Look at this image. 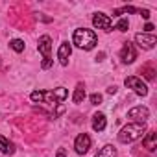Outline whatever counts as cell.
Returning <instances> with one entry per match:
<instances>
[{
	"label": "cell",
	"instance_id": "1",
	"mask_svg": "<svg viewBox=\"0 0 157 157\" xmlns=\"http://www.w3.org/2000/svg\"><path fill=\"white\" fill-rule=\"evenodd\" d=\"M74 44L78 48H82V50H93L94 44L98 43L96 39V33L93 30H87V28H80V30H76L74 32V37H72Z\"/></svg>",
	"mask_w": 157,
	"mask_h": 157
},
{
	"label": "cell",
	"instance_id": "2",
	"mask_svg": "<svg viewBox=\"0 0 157 157\" xmlns=\"http://www.w3.org/2000/svg\"><path fill=\"white\" fill-rule=\"evenodd\" d=\"M146 131V124L144 122H131L128 126H124L118 133V140L122 144H128V142H133L137 140L139 137H142V133Z\"/></svg>",
	"mask_w": 157,
	"mask_h": 157
},
{
	"label": "cell",
	"instance_id": "3",
	"mask_svg": "<svg viewBox=\"0 0 157 157\" xmlns=\"http://www.w3.org/2000/svg\"><path fill=\"white\" fill-rule=\"evenodd\" d=\"M67 96H68L67 89H65V87H57V89H54V91L43 93V102H46V104H61Z\"/></svg>",
	"mask_w": 157,
	"mask_h": 157
},
{
	"label": "cell",
	"instance_id": "4",
	"mask_svg": "<svg viewBox=\"0 0 157 157\" xmlns=\"http://www.w3.org/2000/svg\"><path fill=\"white\" fill-rule=\"evenodd\" d=\"M126 87H129V89H133L139 96H146L148 94V87L142 83V80L140 78H137V76H129V78H126Z\"/></svg>",
	"mask_w": 157,
	"mask_h": 157
},
{
	"label": "cell",
	"instance_id": "5",
	"mask_svg": "<svg viewBox=\"0 0 157 157\" xmlns=\"http://www.w3.org/2000/svg\"><path fill=\"white\" fill-rule=\"evenodd\" d=\"M74 148H76V153H80V155L87 153V151H89V148H91V137H89L87 133H80V135L76 137Z\"/></svg>",
	"mask_w": 157,
	"mask_h": 157
},
{
	"label": "cell",
	"instance_id": "6",
	"mask_svg": "<svg viewBox=\"0 0 157 157\" xmlns=\"http://www.w3.org/2000/svg\"><path fill=\"white\" fill-rule=\"evenodd\" d=\"M135 41L140 48H146V50H151L153 44L157 43V37L153 33H137L135 35Z\"/></svg>",
	"mask_w": 157,
	"mask_h": 157
},
{
	"label": "cell",
	"instance_id": "7",
	"mask_svg": "<svg viewBox=\"0 0 157 157\" xmlns=\"http://www.w3.org/2000/svg\"><path fill=\"white\" fill-rule=\"evenodd\" d=\"M93 24H94L98 30H104V32H111V28H113L111 19H109L107 15H104V13H94V17H93Z\"/></svg>",
	"mask_w": 157,
	"mask_h": 157
},
{
	"label": "cell",
	"instance_id": "8",
	"mask_svg": "<svg viewBox=\"0 0 157 157\" xmlns=\"http://www.w3.org/2000/svg\"><path fill=\"white\" fill-rule=\"evenodd\" d=\"M120 59L124 61V63H133L135 59H137V50H135V46L128 41V43H124V46H122V50H120Z\"/></svg>",
	"mask_w": 157,
	"mask_h": 157
},
{
	"label": "cell",
	"instance_id": "9",
	"mask_svg": "<svg viewBox=\"0 0 157 157\" xmlns=\"http://www.w3.org/2000/svg\"><path fill=\"white\" fill-rule=\"evenodd\" d=\"M128 118H135L139 122H146V118H150V109L142 107V105H137V107L128 111Z\"/></svg>",
	"mask_w": 157,
	"mask_h": 157
},
{
	"label": "cell",
	"instance_id": "10",
	"mask_svg": "<svg viewBox=\"0 0 157 157\" xmlns=\"http://www.w3.org/2000/svg\"><path fill=\"white\" fill-rule=\"evenodd\" d=\"M70 54H72L70 44H68V43H63V44L59 46V50H57V59H59V63H61L63 67L68 65V57H70Z\"/></svg>",
	"mask_w": 157,
	"mask_h": 157
},
{
	"label": "cell",
	"instance_id": "11",
	"mask_svg": "<svg viewBox=\"0 0 157 157\" xmlns=\"http://www.w3.org/2000/svg\"><path fill=\"white\" fill-rule=\"evenodd\" d=\"M50 50H52V39H50L48 35H43V37L39 39V52L43 54L44 59L50 57Z\"/></svg>",
	"mask_w": 157,
	"mask_h": 157
},
{
	"label": "cell",
	"instance_id": "12",
	"mask_svg": "<svg viewBox=\"0 0 157 157\" xmlns=\"http://www.w3.org/2000/svg\"><path fill=\"white\" fill-rule=\"evenodd\" d=\"M142 146H144L148 151H153V150L157 148V133H155L153 129L146 133V137L142 139Z\"/></svg>",
	"mask_w": 157,
	"mask_h": 157
},
{
	"label": "cell",
	"instance_id": "13",
	"mask_svg": "<svg viewBox=\"0 0 157 157\" xmlns=\"http://www.w3.org/2000/svg\"><path fill=\"white\" fill-rule=\"evenodd\" d=\"M105 124H107V122H105V115H104V113H96V115L93 117V129H94V131H98V133L104 131V129H105Z\"/></svg>",
	"mask_w": 157,
	"mask_h": 157
},
{
	"label": "cell",
	"instance_id": "14",
	"mask_svg": "<svg viewBox=\"0 0 157 157\" xmlns=\"http://www.w3.org/2000/svg\"><path fill=\"white\" fill-rule=\"evenodd\" d=\"M0 151L6 153V155H13V153H15V146H13V142H10L4 135H0Z\"/></svg>",
	"mask_w": 157,
	"mask_h": 157
},
{
	"label": "cell",
	"instance_id": "15",
	"mask_svg": "<svg viewBox=\"0 0 157 157\" xmlns=\"http://www.w3.org/2000/svg\"><path fill=\"white\" fill-rule=\"evenodd\" d=\"M83 98H85V85H83V83H78V85H76V91H74L72 100H74V104H82V102H83Z\"/></svg>",
	"mask_w": 157,
	"mask_h": 157
},
{
	"label": "cell",
	"instance_id": "16",
	"mask_svg": "<svg viewBox=\"0 0 157 157\" xmlns=\"http://www.w3.org/2000/svg\"><path fill=\"white\" fill-rule=\"evenodd\" d=\"M94 157H117V150H115V146H111V144H107V146H104Z\"/></svg>",
	"mask_w": 157,
	"mask_h": 157
},
{
	"label": "cell",
	"instance_id": "17",
	"mask_svg": "<svg viewBox=\"0 0 157 157\" xmlns=\"http://www.w3.org/2000/svg\"><path fill=\"white\" fill-rule=\"evenodd\" d=\"M140 74L146 78V80H150V82L155 80V68H153L151 65H142V67H140Z\"/></svg>",
	"mask_w": 157,
	"mask_h": 157
},
{
	"label": "cell",
	"instance_id": "18",
	"mask_svg": "<svg viewBox=\"0 0 157 157\" xmlns=\"http://www.w3.org/2000/svg\"><path fill=\"white\" fill-rule=\"evenodd\" d=\"M10 46H11L15 52H24V41H21V39H13V41L10 43Z\"/></svg>",
	"mask_w": 157,
	"mask_h": 157
},
{
	"label": "cell",
	"instance_id": "19",
	"mask_svg": "<svg viewBox=\"0 0 157 157\" xmlns=\"http://www.w3.org/2000/svg\"><path fill=\"white\" fill-rule=\"evenodd\" d=\"M128 28H129V22L126 19H120L117 22V26H115V30H118V32H128Z\"/></svg>",
	"mask_w": 157,
	"mask_h": 157
},
{
	"label": "cell",
	"instance_id": "20",
	"mask_svg": "<svg viewBox=\"0 0 157 157\" xmlns=\"http://www.w3.org/2000/svg\"><path fill=\"white\" fill-rule=\"evenodd\" d=\"M102 100H104V98H102V94H100V93H94V94H91V104H93V105H98V104H102Z\"/></svg>",
	"mask_w": 157,
	"mask_h": 157
},
{
	"label": "cell",
	"instance_id": "21",
	"mask_svg": "<svg viewBox=\"0 0 157 157\" xmlns=\"http://www.w3.org/2000/svg\"><path fill=\"white\" fill-rule=\"evenodd\" d=\"M30 98H32L33 102H43V93H41V91H33Z\"/></svg>",
	"mask_w": 157,
	"mask_h": 157
},
{
	"label": "cell",
	"instance_id": "22",
	"mask_svg": "<svg viewBox=\"0 0 157 157\" xmlns=\"http://www.w3.org/2000/svg\"><path fill=\"white\" fill-rule=\"evenodd\" d=\"M50 67H52V59H50V57L41 63V68H43V70H46V68H50Z\"/></svg>",
	"mask_w": 157,
	"mask_h": 157
},
{
	"label": "cell",
	"instance_id": "23",
	"mask_svg": "<svg viewBox=\"0 0 157 157\" xmlns=\"http://www.w3.org/2000/svg\"><path fill=\"white\" fill-rule=\"evenodd\" d=\"M65 109H67V107H65L63 104H59V105H57V109H56V113H54V117H59L61 113H65Z\"/></svg>",
	"mask_w": 157,
	"mask_h": 157
},
{
	"label": "cell",
	"instance_id": "24",
	"mask_svg": "<svg viewBox=\"0 0 157 157\" xmlns=\"http://www.w3.org/2000/svg\"><path fill=\"white\" fill-rule=\"evenodd\" d=\"M56 157H67V150L65 148H59L57 153H56Z\"/></svg>",
	"mask_w": 157,
	"mask_h": 157
},
{
	"label": "cell",
	"instance_id": "25",
	"mask_svg": "<svg viewBox=\"0 0 157 157\" xmlns=\"http://www.w3.org/2000/svg\"><path fill=\"white\" fill-rule=\"evenodd\" d=\"M144 30H146L148 33H153V24H146V26H144Z\"/></svg>",
	"mask_w": 157,
	"mask_h": 157
},
{
	"label": "cell",
	"instance_id": "26",
	"mask_svg": "<svg viewBox=\"0 0 157 157\" xmlns=\"http://www.w3.org/2000/svg\"><path fill=\"white\" fill-rule=\"evenodd\" d=\"M107 93H109V94H115V93H117V87H115V85H113V87H109V89H107Z\"/></svg>",
	"mask_w": 157,
	"mask_h": 157
}]
</instances>
